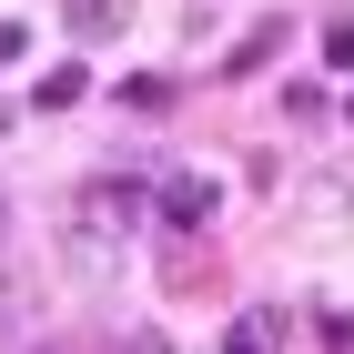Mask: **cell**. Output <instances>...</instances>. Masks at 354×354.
I'll list each match as a JSON object with an SVG mask.
<instances>
[{"label":"cell","instance_id":"cell-1","mask_svg":"<svg viewBox=\"0 0 354 354\" xmlns=\"http://www.w3.org/2000/svg\"><path fill=\"white\" fill-rule=\"evenodd\" d=\"M132 233H142V192L132 183H91L71 203V223H61V253H71V273H122Z\"/></svg>","mask_w":354,"mask_h":354},{"label":"cell","instance_id":"cell-2","mask_svg":"<svg viewBox=\"0 0 354 354\" xmlns=\"http://www.w3.org/2000/svg\"><path fill=\"white\" fill-rule=\"evenodd\" d=\"M213 213H223L213 172H162V223L172 233H213Z\"/></svg>","mask_w":354,"mask_h":354},{"label":"cell","instance_id":"cell-3","mask_svg":"<svg viewBox=\"0 0 354 354\" xmlns=\"http://www.w3.org/2000/svg\"><path fill=\"white\" fill-rule=\"evenodd\" d=\"M314 223H354V172H304V192H294Z\"/></svg>","mask_w":354,"mask_h":354},{"label":"cell","instance_id":"cell-4","mask_svg":"<svg viewBox=\"0 0 354 354\" xmlns=\"http://www.w3.org/2000/svg\"><path fill=\"white\" fill-rule=\"evenodd\" d=\"M71 30L82 41H111V30H132V0H71Z\"/></svg>","mask_w":354,"mask_h":354},{"label":"cell","instance_id":"cell-5","mask_svg":"<svg viewBox=\"0 0 354 354\" xmlns=\"http://www.w3.org/2000/svg\"><path fill=\"white\" fill-rule=\"evenodd\" d=\"M21 324H30V273L0 263V344H21Z\"/></svg>","mask_w":354,"mask_h":354},{"label":"cell","instance_id":"cell-6","mask_svg":"<svg viewBox=\"0 0 354 354\" xmlns=\"http://www.w3.org/2000/svg\"><path fill=\"white\" fill-rule=\"evenodd\" d=\"M263 51H283V21H253V41H243V51H223V82L263 71Z\"/></svg>","mask_w":354,"mask_h":354},{"label":"cell","instance_id":"cell-7","mask_svg":"<svg viewBox=\"0 0 354 354\" xmlns=\"http://www.w3.org/2000/svg\"><path fill=\"white\" fill-rule=\"evenodd\" d=\"M273 334H283V314H243V324H233V344H223V354H273Z\"/></svg>","mask_w":354,"mask_h":354},{"label":"cell","instance_id":"cell-8","mask_svg":"<svg viewBox=\"0 0 354 354\" xmlns=\"http://www.w3.org/2000/svg\"><path fill=\"white\" fill-rule=\"evenodd\" d=\"M324 61H334V71H354V10H334V21H324Z\"/></svg>","mask_w":354,"mask_h":354},{"label":"cell","instance_id":"cell-9","mask_svg":"<svg viewBox=\"0 0 354 354\" xmlns=\"http://www.w3.org/2000/svg\"><path fill=\"white\" fill-rule=\"evenodd\" d=\"M82 91H91V82H82V71H71V61H61L51 82H41V111H61V102H82Z\"/></svg>","mask_w":354,"mask_h":354},{"label":"cell","instance_id":"cell-10","mask_svg":"<svg viewBox=\"0 0 354 354\" xmlns=\"http://www.w3.org/2000/svg\"><path fill=\"white\" fill-rule=\"evenodd\" d=\"M21 51H30V41H21V21H0V71H10Z\"/></svg>","mask_w":354,"mask_h":354},{"label":"cell","instance_id":"cell-11","mask_svg":"<svg viewBox=\"0 0 354 354\" xmlns=\"http://www.w3.org/2000/svg\"><path fill=\"white\" fill-rule=\"evenodd\" d=\"M122 354H162V334H132V344H122Z\"/></svg>","mask_w":354,"mask_h":354},{"label":"cell","instance_id":"cell-12","mask_svg":"<svg viewBox=\"0 0 354 354\" xmlns=\"http://www.w3.org/2000/svg\"><path fill=\"white\" fill-rule=\"evenodd\" d=\"M0 243H10V203H0Z\"/></svg>","mask_w":354,"mask_h":354}]
</instances>
